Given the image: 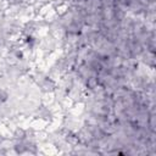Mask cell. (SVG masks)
Listing matches in <instances>:
<instances>
[{
	"label": "cell",
	"instance_id": "1",
	"mask_svg": "<svg viewBox=\"0 0 156 156\" xmlns=\"http://www.w3.org/2000/svg\"><path fill=\"white\" fill-rule=\"evenodd\" d=\"M7 98H9V94H7L5 90L0 89V102H4V101H6V100H7Z\"/></svg>",
	"mask_w": 156,
	"mask_h": 156
},
{
	"label": "cell",
	"instance_id": "2",
	"mask_svg": "<svg viewBox=\"0 0 156 156\" xmlns=\"http://www.w3.org/2000/svg\"><path fill=\"white\" fill-rule=\"evenodd\" d=\"M11 1V4H15V5H18V4H21L23 0H10Z\"/></svg>",
	"mask_w": 156,
	"mask_h": 156
}]
</instances>
